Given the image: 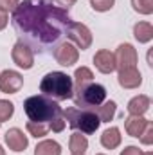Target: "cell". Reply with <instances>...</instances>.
Masks as SVG:
<instances>
[{"label":"cell","mask_w":153,"mask_h":155,"mask_svg":"<svg viewBox=\"0 0 153 155\" xmlns=\"http://www.w3.org/2000/svg\"><path fill=\"white\" fill-rule=\"evenodd\" d=\"M15 112V105L11 101H5V99H0V123L7 121L9 117L13 116Z\"/></svg>","instance_id":"obj_24"},{"label":"cell","mask_w":153,"mask_h":155,"mask_svg":"<svg viewBox=\"0 0 153 155\" xmlns=\"http://www.w3.org/2000/svg\"><path fill=\"white\" fill-rule=\"evenodd\" d=\"M67 36L72 40L81 51H85V49H88L92 45V33H90V29L85 24L72 22L69 31H67Z\"/></svg>","instance_id":"obj_6"},{"label":"cell","mask_w":153,"mask_h":155,"mask_svg":"<svg viewBox=\"0 0 153 155\" xmlns=\"http://www.w3.org/2000/svg\"><path fill=\"white\" fill-rule=\"evenodd\" d=\"M0 155H5V152H4V150H2V146H0Z\"/></svg>","instance_id":"obj_31"},{"label":"cell","mask_w":153,"mask_h":155,"mask_svg":"<svg viewBox=\"0 0 153 155\" xmlns=\"http://www.w3.org/2000/svg\"><path fill=\"white\" fill-rule=\"evenodd\" d=\"M150 108V97L148 96H137L128 103V112L132 116H142Z\"/></svg>","instance_id":"obj_16"},{"label":"cell","mask_w":153,"mask_h":155,"mask_svg":"<svg viewBox=\"0 0 153 155\" xmlns=\"http://www.w3.org/2000/svg\"><path fill=\"white\" fill-rule=\"evenodd\" d=\"M34 155H61V146L56 143V141H41L36 150H34Z\"/></svg>","instance_id":"obj_19"},{"label":"cell","mask_w":153,"mask_h":155,"mask_svg":"<svg viewBox=\"0 0 153 155\" xmlns=\"http://www.w3.org/2000/svg\"><path fill=\"white\" fill-rule=\"evenodd\" d=\"M54 58H56V61H58L60 65H63V67H70V65L76 63L77 58H79L77 47L76 45H72V43H69V41L60 43V45L54 49Z\"/></svg>","instance_id":"obj_9"},{"label":"cell","mask_w":153,"mask_h":155,"mask_svg":"<svg viewBox=\"0 0 153 155\" xmlns=\"http://www.w3.org/2000/svg\"><path fill=\"white\" fill-rule=\"evenodd\" d=\"M121 155H144V152L139 150L137 146H128V148H124V150L121 152Z\"/></svg>","instance_id":"obj_28"},{"label":"cell","mask_w":153,"mask_h":155,"mask_svg":"<svg viewBox=\"0 0 153 155\" xmlns=\"http://www.w3.org/2000/svg\"><path fill=\"white\" fill-rule=\"evenodd\" d=\"M11 58L13 61L22 67V69H31L33 63H34V52L29 45H25L24 41H18L15 47H13V52H11Z\"/></svg>","instance_id":"obj_8"},{"label":"cell","mask_w":153,"mask_h":155,"mask_svg":"<svg viewBox=\"0 0 153 155\" xmlns=\"http://www.w3.org/2000/svg\"><path fill=\"white\" fill-rule=\"evenodd\" d=\"M74 87L72 88H77V87H81V85H86V83H90L92 81V78H94V74H92V71L90 69H86V67H81V69H77L76 74H74Z\"/></svg>","instance_id":"obj_21"},{"label":"cell","mask_w":153,"mask_h":155,"mask_svg":"<svg viewBox=\"0 0 153 155\" xmlns=\"http://www.w3.org/2000/svg\"><path fill=\"white\" fill-rule=\"evenodd\" d=\"M141 83H142V76L137 71V67L119 71V85L121 87H124V88H137Z\"/></svg>","instance_id":"obj_13"},{"label":"cell","mask_w":153,"mask_h":155,"mask_svg":"<svg viewBox=\"0 0 153 155\" xmlns=\"http://www.w3.org/2000/svg\"><path fill=\"white\" fill-rule=\"evenodd\" d=\"M94 112H96V116L99 117L101 123H108V121H112V117L115 116V103L114 101L101 103L99 107L94 108Z\"/></svg>","instance_id":"obj_18"},{"label":"cell","mask_w":153,"mask_h":155,"mask_svg":"<svg viewBox=\"0 0 153 155\" xmlns=\"http://www.w3.org/2000/svg\"><path fill=\"white\" fill-rule=\"evenodd\" d=\"M24 112L33 123L49 124L52 132H61L65 128V119H63V108L58 105V101L40 94L31 96L24 101Z\"/></svg>","instance_id":"obj_2"},{"label":"cell","mask_w":153,"mask_h":155,"mask_svg":"<svg viewBox=\"0 0 153 155\" xmlns=\"http://www.w3.org/2000/svg\"><path fill=\"white\" fill-rule=\"evenodd\" d=\"M133 36L139 40V43H146L153 38V27L148 22H139L133 27Z\"/></svg>","instance_id":"obj_17"},{"label":"cell","mask_w":153,"mask_h":155,"mask_svg":"<svg viewBox=\"0 0 153 155\" xmlns=\"http://www.w3.org/2000/svg\"><path fill=\"white\" fill-rule=\"evenodd\" d=\"M63 119L69 121L70 128L79 130L81 134H86V135L94 134L101 124L96 112L86 110V108H67V110H63Z\"/></svg>","instance_id":"obj_5"},{"label":"cell","mask_w":153,"mask_h":155,"mask_svg":"<svg viewBox=\"0 0 153 155\" xmlns=\"http://www.w3.org/2000/svg\"><path fill=\"white\" fill-rule=\"evenodd\" d=\"M135 65H137V51L133 49V45L130 43L119 45L115 52V67L122 71V69H133Z\"/></svg>","instance_id":"obj_7"},{"label":"cell","mask_w":153,"mask_h":155,"mask_svg":"<svg viewBox=\"0 0 153 155\" xmlns=\"http://www.w3.org/2000/svg\"><path fill=\"white\" fill-rule=\"evenodd\" d=\"M18 4H20V0H0V9L5 13H9V11L13 13Z\"/></svg>","instance_id":"obj_27"},{"label":"cell","mask_w":153,"mask_h":155,"mask_svg":"<svg viewBox=\"0 0 153 155\" xmlns=\"http://www.w3.org/2000/svg\"><path fill=\"white\" fill-rule=\"evenodd\" d=\"M45 2H49V0H45Z\"/></svg>","instance_id":"obj_35"},{"label":"cell","mask_w":153,"mask_h":155,"mask_svg":"<svg viewBox=\"0 0 153 155\" xmlns=\"http://www.w3.org/2000/svg\"><path fill=\"white\" fill-rule=\"evenodd\" d=\"M69 148L72 153H85V150L88 148V141L85 135H81L79 132H74L70 135V143H69Z\"/></svg>","instance_id":"obj_20"},{"label":"cell","mask_w":153,"mask_h":155,"mask_svg":"<svg viewBox=\"0 0 153 155\" xmlns=\"http://www.w3.org/2000/svg\"><path fill=\"white\" fill-rule=\"evenodd\" d=\"M94 63H96L97 71L103 72V74H110V72H114L117 69L115 67V54L110 52V51H106V49H101V51L96 52Z\"/></svg>","instance_id":"obj_11"},{"label":"cell","mask_w":153,"mask_h":155,"mask_svg":"<svg viewBox=\"0 0 153 155\" xmlns=\"http://www.w3.org/2000/svg\"><path fill=\"white\" fill-rule=\"evenodd\" d=\"M132 5L137 13H142V15L153 13V0H132Z\"/></svg>","instance_id":"obj_23"},{"label":"cell","mask_w":153,"mask_h":155,"mask_svg":"<svg viewBox=\"0 0 153 155\" xmlns=\"http://www.w3.org/2000/svg\"><path fill=\"white\" fill-rule=\"evenodd\" d=\"M114 2L115 0H92L90 5H92V9H96V11H108V9L114 7Z\"/></svg>","instance_id":"obj_25"},{"label":"cell","mask_w":153,"mask_h":155,"mask_svg":"<svg viewBox=\"0 0 153 155\" xmlns=\"http://www.w3.org/2000/svg\"><path fill=\"white\" fill-rule=\"evenodd\" d=\"M148 119H144L142 116H130L126 121H124V128L126 132L132 135V137H141L144 128L148 126Z\"/></svg>","instance_id":"obj_14"},{"label":"cell","mask_w":153,"mask_h":155,"mask_svg":"<svg viewBox=\"0 0 153 155\" xmlns=\"http://www.w3.org/2000/svg\"><path fill=\"white\" fill-rule=\"evenodd\" d=\"M101 144H103L106 150H114V148H117V146L121 144V132H119L117 126H112V128H108V130L103 132V135H101Z\"/></svg>","instance_id":"obj_15"},{"label":"cell","mask_w":153,"mask_h":155,"mask_svg":"<svg viewBox=\"0 0 153 155\" xmlns=\"http://www.w3.org/2000/svg\"><path fill=\"white\" fill-rule=\"evenodd\" d=\"M144 155H153V153H151V152H148V153H144Z\"/></svg>","instance_id":"obj_32"},{"label":"cell","mask_w":153,"mask_h":155,"mask_svg":"<svg viewBox=\"0 0 153 155\" xmlns=\"http://www.w3.org/2000/svg\"><path fill=\"white\" fill-rule=\"evenodd\" d=\"M70 24L72 18L65 9L45 0H24L13 11V27L20 41L40 52H47L67 36Z\"/></svg>","instance_id":"obj_1"},{"label":"cell","mask_w":153,"mask_h":155,"mask_svg":"<svg viewBox=\"0 0 153 155\" xmlns=\"http://www.w3.org/2000/svg\"><path fill=\"white\" fill-rule=\"evenodd\" d=\"M97 155H105V153H97Z\"/></svg>","instance_id":"obj_34"},{"label":"cell","mask_w":153,"mask_h":155,"mask_svg":"<svg viewBox=\"0 0 153 155\" xmlns=\"http://www.w3.org/2000/svg\"><path fill=\"white\" fill-rule=\"evenodd\" d=\"M72 155H83V153H72Z\"/></svg>","instance_id":"obj_33"},{"label":"cell","mask_w":153,"mask_h":155,"mask_svg":"<svg viewBox=\"0 0 153 155\" xmlns=\"http://www.w3.org/2000/svg\"><path fill=\"white\" fill-rule=\"evenodd\" d=\"M52 2H56L58 7H61V9H69L70 5L76 4V0H52Z\"/></svg>","instance_id":"obj_29"},{"label":"cell","mask_w":153,"mask_h":155,"mask_svg":"<svg viewBox=\"0 0 153 155\" xmlns=\"http://www.w3.org/2000/svg\"><path fill=\"white\" fill-rule=\"evenodd\" d=\"M49 124H41V123H33V121H29L27 123V132L33 135V137H43V135H47L49 134Z\"/></svg>","instance_id":"obj_22"},{"label":"cell","mask_w":153,"mask_h":155,"mask_svg":"<svg viewBox=\"0 0 153 155\" xmlns=\"http://www.w3.org/2000/svg\"><path fill=\"white\" fill-rule=\"evenodd\" d=\"M7 20H9V16H7V13L0 9V31H2V29H4V27L7 25Z\"/></svg>","instance_id":"obj_30"},{"label":"cell","mask_w":153,"mask_h":155,"mask_svg":"<svg viewBox=\"0 0 153 155\" xmlns=\"http://www.w3.org/2000/svg\"><path fill=\"white\" fill-rule=\"evenodd\" d=\"M141 141H142L144 144H151L153 143V124H151V121H150L148 126L144 128V132H142V135H141Z\"/></svg>","instance_id":"obj_26"},{"label":"cell","mask_w":153,"mask_h":155,"mask_svg":"<svg viewBox=\"0 0 153 155\" xmlns=\"http://www.w3.org/2000/svg\"><path fill=\"white\" fill-rule=\"evenodd\" d=\"M5 143H7V146H9L13 152H24V150L27 148V144H29L27 135H24V132H22L20 128H11V130H7V134H5Z\"/></svg>","instance_id":"obj_12"},{"label":"cell","mask_w":153,"mask_h":155,"mask_svg":"<svg viewBox=\"0 0 153 155\" xmlns=\"http://www.w3.org/2000/svg\"><path fill=\"white\" fill-rule=\"evenodd\" d=\"M24 87V78L16 71H4L0 74V90L4 94H16Z\"/></svg>","instance_id":"obj_10"},{"label":"cell","mask_w":153,"mask_h":155,"mask_svg":"<svg viewBox=\"0 0 153 155\" xmlns=\"http://www.w3.org/2000/svg\"><path fill=\"white\" fill-rule=\"evenodd\" d=\"M72 78L67 76L65 72H49L45 74L40 83V92L54 101H63L72 97Z\"/></svg>","instance_id":"obj_3"},{"label":"cell","mask_w":153,"mask_h":155,"mask_svg":"<svg viewBox=\"0 0 153 155\" xmlns=\"http://www.w3.org/2000/svg\"><path fill=\"white\" fill-rule=\"evenodd\" d=\"M72 99L76 103L77 108H86V110H94L96 107H99L101 103H105L106 99V88L99 83H86L81 85L77 88H72Z\"/></svg>","instance_id":"obj_4"}]
</instances>
